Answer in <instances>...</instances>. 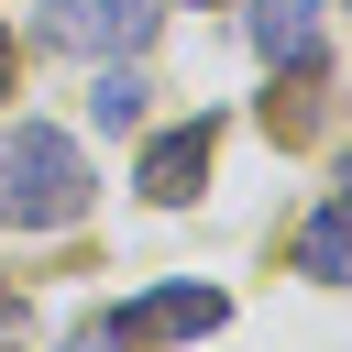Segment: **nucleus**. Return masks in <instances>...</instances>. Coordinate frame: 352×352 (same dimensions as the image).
Instances as JSON below:
<instances>
[{"mask_svg": "<svg viewBox=\"0 0 352 352\" xmlns=\"http://www.w3.org/2000/svg\"><path fill=\"white\" fill-rule=\"evenodd\" d=\"M253 55L264 66H319V0H253Z\"/></svg>", "mask_w": 352, "mask_h": 352, "instance_id": "6", "label": "nucleus"}, {"mask_svg": "<svg viewBox=\"0 0 352 352\" xmlns=\"http://www.w3.org/2000/svg\"><path fill=\"white\" fill-rule=\"evenodd\" d=\"M66 352H121V319H88V330H77Z\"/></svg>", "mask_w": 352, "mask_h": 352, "instance_id": "8", "label": "nucleus"}, {"mask_svg": "<svg viewBox=\"0 0 352 352\" xmlns=\"http://www.w3.org/2000/svg\"><path fill=\"white\" fill-rule=\"evenodd\" d=\"M154 110V88H143V66H99V88H88V121L99 132H132Z\"/></svg>", "mask_w": 352, "mask_h": 352, "instance_id": "7", "label": "nucleus"}, {"mask_svg": "<svg viewBox=\"0 0 352 352\" xmlns=\"http://www.w3.org/2000/svg\"><path fill=\"white\" fill-rule=\"evenodd\" d=\"M110 319H121V341H198V330L231 319V297H220V286H154V297H132V308H110Z\"/></svg>", "mask_w": 352, "mask_h": 352, "instance_id": "3", "label": "nucleus"}, {"mask_svg": "<svg viewBox=\"0 0 352 352\" xmlns=\"http://www.w3.org/2000/svg\"><path fill=\"white\" fill-rule=\"evenodd\" d=\"M297 264L319 275V286H352V176L308 209V231H297Z\"/></svg>", "mask_w": 352, "mask_h": 352, "instance_id": "5", "label": "nucleus"}, {"mask_svg": "<svg viewBox=\"0 0 352 352\" xmlns=\"http://www.w3.org/2000/svg\"><path fill=\"white\" fill-rule=\"evenodd\" d=\"M209 143H220V121L165 132V143L143 154V198H154V209H187V198H198V176H209Z\"/></svg>", "mask_w": 352, "mask_h": 352, "instance_id": "4", "label": "nucleus"}, {"mask_svg": "<svg viewBox=\"0 0 352 352\" xmlns=\"http://www.w3.org/2000/svg\"><path fill=\"white\" fill-rule=\"evenodd\" d=\"M77 209H88V165H77V143L44 132V121L0 132V231H66Z\"/></svg>", "mask_w": 352, "mask_h": 352, "instance_id": "1", "label": "nucleus"}, {"mask_svg": "<svg viewBox=\"0 0 352 352\" xmlns=\"http://www.w3.org/2000/svg\"><path fill=\"white\" fill-rule=\"evenodd\" d=\"M33 33L55 55H143L154 0H33Z\"/></svg>", "mask_w": 352, "mask_h": 352, "instance_id": "2", "label": "nucleus"}]
</instances>
